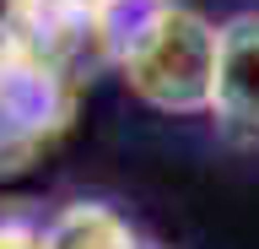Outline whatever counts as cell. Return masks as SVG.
Listing matches in <instances>:
<instances>
[{
  "instance_id": "6da1fadb",
  "label": "cell",
  "mask_w": 259,
  "mask_h": 249,
  "mask_svg": "<svg viewBox=\"0 0 259 249\" xmlns=\"http://www.w3.org/2000/svg\"><path fill=\"white\" fill-rule=\"evenodd\" d=\"M124 82L151 109L200 114L216 82V27L184 6H151L124 44Z\"/></svg>"
},
{
  "instance_id": "7a4b0ae2",
  "label": "cell",
  "mask_w": 259,
  "mask_h": 249,
  "mask_svg": "<svg viewBox=\"0 0 259 249\" xmlns=\"http://www.w3.org/2000/svg\"><path fill=\"white\" fill-rule=\"evenodd\" d=\"M210 114L227 141L259 147V11H243L227 27H216Z\"/></svg>"
},
{
  "instance_id": "3957f363",
  "label": "cell",
  "mask_w": 259,
  "mask_h": 249,
  "mask_svg": "<svg viewBox=\"0 0 259 249\" xmlns=\"http://www.w3.org/2000/svg\"><path fill=\"white\" fill-rule=\"evenodd\" d=\"M49 249H141L108 206H70L49 228Z\"/></svg>"
}]
</instances>
